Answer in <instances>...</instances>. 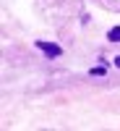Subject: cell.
Instances as JSON below:
<instances>
[{
	"label": "cell",
	"instance_id": "cell-4",
	"mask_svg": "<svg viewBox=\"0 0 120 131\" xmlns=\"http://www.w3.org/2000/svg\"><path fill=\"white\" fill-rule=\"evenodd\" d=\"M115 66H117V68H120V55H117V58H115Z\"/></svg>",
	"mask_w": 120,
	"mask_h": 131
},
{
	"label": "cell",
	"instance_id": "cell-3",
	"mask_svg": "<svg viewBox=\"0 0 120 131\" xmlns=\"http://www.w3.org/2000/svg\"><path fill=\"white\" fill-rule=\"evenodd\" d=\"M89 73H91V76H107V66H94Z\"/></svg>",
	"mask_w": 120,
	"mask_h": 131
},
{
	"label": "cell",
	"instance_id": "cell-1",
	"mask_svg": "<svg viewBox=\"0 0 120 131\" xmlns=\"http://www.w3.org/2000/svg\"><path fill=\"white\" fill-rule=\"evenodd\" d=\"M37 47H39L42 52H47L50 58H58V55H63V50H60L58 45H52V42H45V39H39V42H37Z\"/></svg>",
	"mask_w": 120,
	"mask_h": 131
},
{
	"label": "cell",
	"instance_id": "cell-2",
	"mask_svg": "<svg viewBox=\"0 0 120 131\" xmlns=\"http://www.w3.org/2000/svg\"><path fill=\"white\" fill-rule=\"evenodd\" d=\"M107 39L110 42H120V26H112L110 31H107Z\"/></svg>",
	"mask_w": 120,
	"mask_h": 131
}]
</instances>
